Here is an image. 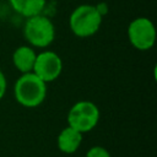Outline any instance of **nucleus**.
Wrapping results in <instances>:
<instances>
[{
    "label": "nucleus",
    "mask_w": 157,
    "mask_h": 157,
    "mask_svg": "<svg viewBox=\"0 0 157 157\" xmlns=\"http://www.w3.org/2000/svg\"><path fill=\"white\" fill-rule=\"evenodd\" d=\"M82 139H83L82 132L67 125L59 132L56 137V146L63 153L72 155L80 148L82 144Z\"/></svg>",
    "instance_id": "7"
},
{
    "label": "nucleus",
    "mask_w": 157,
    "mask_h": 157,
    "mask_svg": "<svg viewBox=\"0 0 157 157\" xmlns=\"http://www.w3.org/2000/svg\"><path fill=\"white\" fill-rule=\"evenodd\" d=\"M63 71V60L60 55L53 50H43L36 56L32 72L36 74L45 83L55 81Z\"/></svg>",
    "instance_id": "6"
},
{
    "label": "nucleus",
    "mask_w": 157,
    "mask_h": 157,
    "mask_svg": "<svg viewBox=\"0 0 157 157\" xmlns=\"http://www.w3.org/2000/svg\"><path fill=\"white\" fill-rule=\"evenodd\" d=\"M96 7H97V10L99 11V13H101L102 16H104V15L108 12V6H107L104 2H99V4H97Z\"/></svg>",
    "instance_id": "12"
},
{
    "label": "nucleus",
    "mask_w": 157,
    "mask_h": 157,
    "mask_svg": "<svg viewBox=\"0 0 157 157\" xmlns=\"http://www.w3.org/2000/svg\"><path fill=\"white\" fill-rule=\"evenodd\" d=\"M85 157H112V156H110V152L105 147L96 145L87 150Z\"/></svg>",
    "instance_id": "10"
},
{
    "label": "nucleus",
    "mask_w": 157,
    "mask_h": 157,
    "mask_svg": "<svg viewBox=\"0 0 157 157\" xmlns=\"http://www.w3.org/2000/svg\"><path fill=\"white\" fill-rule=\"evenodd\" d=\"M6 90H7V80H6V76H5L4 71L0 69V101L4 98V96L6 93Z\"/></svg>",
    "instance_id": "11"
},
{
    "label": "nucleus",
    "mask_w": 157,
    "mask_h": 157,
    "mask_svg": "<svg viewBox=\"0 0 157 157\" xmlns=\"http://www.w3.org/2000/svg\"><path fill=\"white\" fill-rule=\"evenodd\" d=\"M23 37L28 45L44 49L55 39V26L53 21L43 15H34L26 18L23 26Z\"/></svg>",
    "instance_id": "3"
},
{
    "label": "nucleus",
    "mask_w": 157,
    "mask_h": 157,
    "mask_svg": "<svg viewBox=\"0 0 157 157\" xmlns=\"http://www.w3.org/2000/svg\"><path fill=\"white\" fill-rule=\"evenodd\" d=\"M101 118L99 108L91 101H78L71 105L67 113V125L85 134L93 130Z\"/></svg>",
    "instance_id": "4"
},
{
    "label": "nucleus",
    "mask_w": 157,
    "mask_h": 157,
    "mask_svg": "<svg viewBox=\"0 0 157 157\" xmlns=\"http://www.w3.org/2000/svg\"><path fill=\"white\" fill-rule=\"evenodd\" d=\"M37 53L33 47L25 44L17 47L12 53V64L20 74L32 72Z\"/></svg>",
    "instance_id": "8"
},
{
    "label": "nucleus",
    "mask_w": 157,
    "mask_h": 157,
    "mask_svg": "<svg viewBox=\"0 0 157 157\" xmlns=\"http://www.w3.org/2000/svg\"><path fill=\"white\" fill-rule=\"evenodd\" d=\"M103 16L96 5L82 4L72 10L69 16V27L74 36L78 38H88L94 36L102 25Z\"/></svg>",
    "instance_id": "2"
},
{
    "label": "nucleus",
    "mask_w": 157,
    "mask_h": 157,
    "mask_svg": "<svg viewBox=\"0 0 157 157\" xmlns=\"http://www.w3.org/2000/svg\"><path fill=\"white\" fill-rule=\"evenodd\" d=\"M129 43L137 50L146 52L153 48L156 43V27L147 17H136L128 26Z\"/></svg>",
    "instance_id": "5"
},
{
    "label": "nucleus",
    "mask_w": 157,
    "mask_h": 157,
    "mask_svg": "<svg viewBox=\"0 0 157 157\" xmlns=\"http://www.w3.org/2000/svg\"><path fill=\"white\" fill-rule=\"evenodd\" d=\"M12 10L25 18L43 13L47 0H9Z\"/></svg>",
    "instance_id": "9"
},
{
    "label": "nucleus",
    "mask_w": 157,
    "mask_h": 157,
    "mask_svg": "<svg viewBox=\"0 0 157 157\" xmlns=\"http://www.w3.org/2000/svg\"><path fill=\"white\" fill-rule=\"evenodd\" d=\"M47 91L48 83L33 72L21 74L13 85V97L25 108L39 107L47 97Z\"/></svg>",
    "instance_id": "1"
}]
</instances>
